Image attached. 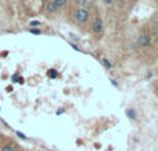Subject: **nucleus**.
<instances>
[{"mask_svg": "<svg viewBox=\"0 0 158 151\" xmlns=\"http://www.w3.org/2000/svg\"><path fill=\"white\" fill-rule=\"evenodd\" d=\"M89 0H74V4L77 8H86Z\"/></svg>", "mask_w": 158, "mask_h": 151, "instance_id": "0eeeda50", "label": "nucleus"}, {"mask_svg": "<svg viewBox=\"0 0 158 151\" xmlns=\"http://www.w3.org/2000/svg\"><path fill=\"white\" fill-rule=\"evenodd\" d=\"M72 18L79 27H85L90 22V11L87 8H74L72 11Z\"/></svg>", "mask_w": 158, "mask_h": 151, "instance_id": "f03ea898", "label": "nucleus"}, {"mask_svg": "<svg viewBox=\"0 0 158 151\" xmlns=\"http://www.w3.org/2000/svg\"><path fill=\"white\" fill-rule=\"evenodd\" d=\"M126 116H128L131 121H135V119L137 118L136 110H133V108H128V110H126Z\"/></svg>", "mask_w": 158, "mask_h": 151, "instance_id": "423d86ee", "label": "nucleus"}, {"mask_svg": "<svg viewBox=\"0 0 158 151\" xmlns=\"http://www.w3.org/2000/svg\"><path fill=\"white\" fill-rule=\"evenodd\" d=\"M0 151H15V147H14L11 143H7V144H4V146L2 147V150Z\"/></svg>", "mask_w": 158, "mask_h": 151, "instance_id": "9d476101", "label": "nucleus"}, {"mask_svg": "<svg viewBox=\"0 0 158 151\" xmlns=\"http://www.w3.org/2000/svg\"><path fill=\"white\" fill-rule=\"evenodd\" d=\"M53 2H54V4L58 7V10L64 8L67 4H68V0H53Z\"/></svg>", "mask_w": 158, "mask_h": 151, "instance_id": "1a4fd4ad", "label": "nucleus"}, {"mask_svg": "<svg viewBox=\"0 0 158 151\" xmlns=\"http://www.w3.org/2000/svg\"><path fill=\"white\" fill-rule=\"evenodd\" d=\"M47 75H49V76H52V78H56V76H57V72H56L54 69H50V71L47 72Z\"/></svg>", "mask_w": 158, "mask_h": 151, "instance_id": "4468645a", "label": "nucleus"}, {"mask_svg": "<svg viewBox=\"0 0 158 151\" xmlns=\"http://www.w3.org/2000/svg\"><path fill=\"white\" fill-rule=\"evenodd\" d=\"M101 64H103L104 67H106V69H108V71H111L112 69V64H111V61L108 60V58H106V57H101Z\"/></svg>", "mask_w": 158, "mask_h": 151, "instance_id": "6e6552de", "label": "nucleus"}, {"mask_svg": "<svg viewBox=\"0 0 158 151\" xmlns=\"http://www.w3.org/2000/svg\"><path fill=\"white\" fill-rule=\"evenodd\" d=\"M29 25H31V28H38V27H40V22L39 21H32Z\"/></svg>", "mask_w": 158, "mask_h": 151, "instance_id": "ddd939ff", "label": "nucleus"}, {"mask_svg": "<svg viewBox=\"0 0 158 151\" xmlns=\"http://www.w3.org/2000/svg\"><path fill=\"white\" fill-rule=\"evenodd\" d=\"M17 135H18L19 137H22V139H27V137H25V135H22V133H19V132H17Z\"/></svg>", "mask_w": 158, "mask_h": 151, "instance_id": "2eb2a0df", "label": "nucleus"}, {"mask_svg": "<svg viewBox=\"0 0 158 151\" xmlns=\"http://www.w3.org/2000/svg\"><path fill=\"white\" fill-rule=\"evenodd\" d=\"M89 29H90V32H92V35H94V36L103 35V32H104V21H103V18H101L100 14H96L94 18L89 22Z\"/></svg>", "mask_w": 158, "mask_h": 151, "instance_id": "7ed1b4c3", "label": "nucleus"}, {"mask_svg": "<svg viewBox=\"0 0 158 151\" xmlns=\"http://www.w3.org/2000/svg\"><path fill=\"white\" fill-rule=\"evenodd\" d=\"M58 7L54 4V2L53 0H49V2L46 3V13L49 14V15H54V14L58 13Z\"/></svg>", "mask_w": 158, "mask_h": 151, "instance_id": "20e7f679", "label": "nucleus"}, {"mask_svg": "<svg viewBox=\"0 0 158 151\" xmlns=\"http://www.w3.org/2000/svg\"><path fill=\"white\" fill-rule=\"evenodd\" d=\"M151 33H153L154 38H158V18H154L151 21V28H150Z\"/></svg>", "mask_w": 158, "mask_h": 151, "instance_id": "39448f33", "label": "nucleus"}, {"mask_svg": "<svg viewBox=\"0 0 158 151\" xmlns=\"http://www.w3.org/2000/svg\"><path fill=\"white\" fill-rule=\"evenodd\" d=\"M29 32H31V33H35V35H40L42 31H40V29H36V28H31Z\"/></svg>", "mask_w": 158, "mask_h": 151, "instance_id": "f8f14e48", "label": "nucleus"}, {"mask_svg": "<svg viewBox=\"0 0 158 151\" xmlns=\"http://www.w3.org/2000/svg\"><path fill=\"white\" fill-rule=\"evenodd\" d=\"M101 4L104 7H112V6H115V0H101Z\"/></svg>", "mask_w": 158, "mask_h": 151, "instance_id": "9b49d317", "label": "nucleus"}, {"mask_svg": "<svg viewBox=\"0 0 158 151\" xmlns=\"http://www.w3.org/2000/svg\"><path fill=\"white\" fill-rule=\"evenodd\" d=\"M153 33H151L150 28H143L142 31H140L139 36H137V46H139V49H148V47H151V44H153Z\"/></svg>", "mask_w": 158, "mask_h": 151, "instance_id": "f257e3e1", "label": "nucleus"}]
</instances>
